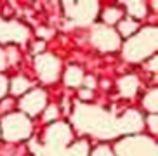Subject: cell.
<instances>
[{"label":"cell","mask_w":158,"mask_h":156,"mask_svg":"<svg viewBox=\"0 0 158 156\" xmlns=\"http://www.w3.org/2000/svg\"><path fill=\"white\" fill-rule=\"evenodd\" d=\"M156 49V28H144L125 43V57L129 61H141Z\"/></svg>","instance_id":"cell-1"},{"label":"cell","mask_w":158,"mask_h":156,"mask_svg":"<svg viewBox=\"0 0 158 156\" xmlns=\"http://www.w3.org/2000/svg\"><path fill=\"white\" fill-rule=\"evenodd\" d=\"M31 132V123L30 120L23 115H9L2 121V133L7 141H23Z\"/></svg>","instance_id":"cell-2"},{"label":"cell","mask_w":158,"mask_h":156,"mask_svg":"<svg viewBox=\"0 0 158 156\" xmlns=\"http://www.w3.org/2000/svg\"><path fill=\"white\" fill-rule=\"evenodd\" d=\"M120 156H156V144L146 137H132L118 142Z\"/></svg>","instance_id":"cell-3"},{"label":"cell","mask_w":158,"mask_h":156,"mask_svg":"<svg viewBox=\"0 0 158 156\" xmlns=\"http://www.w3.org/2000/svg\"><path fill=\"white\" fill-rule=\"evenodd\" d=\"M37 69L40 73V76H42V80L54 82L57 78V73H59V61L49 54H45V55L42 54L37 59Z\"/></svg>","instance_id":"cell-4"},{"label":"cell","mask_w":158,"mask_h":156,"mask_svg":"<svg viewBox=\"0 0 158 156\" xmlns=\"http://www.w3.org/2000/svg\"><path fill=\"white\" fill-rule=\"evenodd\" d=\"M92 40L102 51H115L116 47L120 45V38H118V35L113 31L111 28H99V30H96L92 35Z\"/></svg>","instance_id":"cell-5"},{"label":"cell","mask_w":158,"mask_h":156,"mask_svg":"<svg viewBox=\"0 0 158 156\" xmlns=\"http://www.w3.org/2000/svg\"><path fill=\"white\" fill-rule=\"evenodd\" d=\"M45 101H47L45 92L33 90V92H30L28 96H24L23 99H21V109H23L24 113L31 115V116L38 115V113L42 111V108L45 106Z\"/></svg>","instance_id":"cell-6"},{"label":"cell","mask_w":158,"mask_h":156,"mask_svg":"<svg viewBox=\"0 0 158 156\" xmlns=\"http://www.w3.org/2000/svg\"><path fill=\"white\" fill-rule=\"evenodd\" d=\"M26 38V30L21 24L16 23H0V40H24Z\"/></svg>","instance_id":"cell-7"},{"label":"cell","mask_w":158,"mask_h":156,"mask_svg":"<svg viewBox=\"0 0 158 156\" xmlns=\"http://www.w3.org/2000/svg\"><path fill=\"white\" fill-rule=\"evenodd\" d=\"M96 7L98 5L94 4V2H85V4H71V14L73 18H78L82 21H89V19H92L96 16Z\"/></svg>","instance_id":"cell-8"},{"label":"cell","mask_w":158,"mask_h":156,"mask_svg":"<svg viewBox=\"0 0 158 156\" xmlns=\"http://www.w3.org/2000/svg\"><path fill=\"white\" fill-rule=\"evenodd\" d=\"M143 118H141L137 113H134V111H130V113H127L123 118H122L120 121V129L123 130H129V132H135V130H139L141 127H143Z\"/></svg>","instance_id":"cell-9"},{"label":"cell","mask_w":158,"mask_h":156,"mask_svg":"<svg viewBox=\"0 0 158 156\" xmlns=\"http://www.w3.org/2000/svg\"><path fill=\"white\" fill-rule=\"evenodd\" d=\"M120 88H122V92H123L125 96H132V94L137 90V80H135L132 75L122 78L120 80Z\"/></svg>","instance_id":"cell-10"},{"label":"cell","mask_w":158,"mask_h":156,"mask_svg":"<svg viewBox=\"0 0 158 156\" xmlns=\"http://www.w3.org/2000/svg\"><path fill=\"white\" fill-rule=\"evenodd\" d=\"M82 78H84V73H82L78 68H70L68 71H66L64 80H66V85H70V87H77V85H80Z\"/></svg>","instance_id":"cell-11"},{"label":"cell","mask_w":158,"mask_h":156,"mask_svg":"<svg viewBox=\"0 0 158 156\" xmlns=\"http://www.w3.org/2000/svg\"><path fill=\"white\" fill-rule=\"evenodd\" d=\"M127 10L134 18H144L146 16V5L143 2H127Z\"/></svg>","instance_id":"cell-12"},{"label":"cell","mask_w":158,"mask_h":156,"mask_svg":"<svg viewBox=\"0 0 158 156\" xmlns=\"http://www.w3.org/2000/svg\"><path fill=\"white\" fill-rule=\"evenodd\" d=\"M30 88V82L24 76H16L12 80V92L14 94H23Z\"/></svg>","instance_id":"cell-13"},{"label":"cell","mask_w":158,"mask_h":156,"mask_svg":"<svg viewBox=\"0 0 158 156\" xmlns=\"http://www.w3.org/2000/svg\"><path fill=\"white\" fill-rule=\"evenodd\" d=\"M118 30H120L122 35H132V33L137 31V23L135 21H132V19H125V21H120V24H118Z\"/></svg>","instance_id":"cell-14"},{"label":"cell","mask_w":158,"mask_h":156,"mask_svg":"<svg viewBox=\"0 0 158 156\" xmlns=\"http://www.w3.org/2000/svg\"><path fill=\"white\" fill-rule=\"evenodd\" d=\"M120 18H122V10L116 9V7H108V9L104 10V14H102V19H104L108 24L116 23Z\"/></svg>","instance_id":"cell-15"},{"label":"cell","mask_w":158,"mask_h":156,"mask_svg":"<svg viewBox=\"0 0 158 156\" xmlns=\"http://www.w3.org/2000/svg\"><path fill=\"white\" fill-rule=\"evenodd\" d=\"M144 106L148 108V111H156V90H151L148 96L144 97Z\"/></svg>","instance_id":"cell-16"},{"label":"cell","mask_w":158,"mask_h":156,"mask_svg":"<svg viewBox=\"0 0 158 156\" xmlns=\"http://www.w3.org/2000/svg\"><path fill=\"white\" fill-rule=\"evenodd\" d=\"M94 156H113V154L110 153V149H108V147H99L98 151L94 153Z\"/></svg>","instance_id":"cell-17"},{"label":"cell","mask_w":158,"mask_h":156,"mask_svg":"<svg viewBox=\"0 0 158 156\" xmlns=\"http://www.w3.org/2000/svg\"><path fill=\"white\" fill-rule=\"evenodd\" d=\"M5 88H7V83H5V78H4V76H0V97L4 96Z\"/></svg>","instance_id":"cell-18"},{"label":"cell","mask_w":158,"mask_h":156,"mask_svg":"<svg viewBox=\"0 0 158 156\" xmlns=\"http://www.w3.org/2000/svg\"><path fill=\"white\" fill-rule=\"evenodd\" d=\"M149 127H151V130H153V132H156V115L155 116H151V118H149Z\"/></svg>","instance_id":"cell-19"},{"label":"cell","mask_w":158,"mask_h":156,"mask_svg":"<svg viewBox=\"0 0 158 156\" xmlns=\"http://www.w3.org/2000/svg\"><path fill=\"white\" fill-rule=\"evenodd\" d=\"M4 64H5V55H4V52L0 51V69L4 68Z\"/></svg>","instance_id":"cell-20"}]
</instances>
